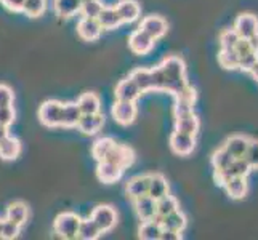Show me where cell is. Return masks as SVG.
<instances>
[{
	"mask_svg": "<svg viewBox=\"0 0 258 240\" xmlns=\"http://www.w3.org/2000/svg\"><path fill=\"white\" fill-rule=\"evenodd\" d=\"M162 69V72L167 78L168 90L167 93L178 95L183 88L188 85V77H186V64L183 58L180 56H167L162 59V63L159 64Z\"/></svg>",
	"mask_w": 258,
	"mask_h": 240,
	"instance_id": "cell-1",
	"label": "cell"
},
{
	"mask_svg": "<svg viewBox=\"0 0 258 240\" xmlns=\"http://www.w3.org/2000/svg\"><path fill=\"white\" fill-rule=\"evenodd\" d=\"M81 219L82 218L76 215V213L71 211L59 213L55 218V221H53V230L61 238L66 240L77 238V230H79V224H81Z\"/></svg>",
	"mask_w": 258,
	"mask_h": 240,
	"instance_id": "cell-2",
	"label": "cell"
},
{
	"mask_svg": "<svg viewBox=\"0 0 258 240\" xmlns=\"http://www.w3.org/2000/svg\"><path fill=\"white\" fill-rule=\"evenodd\" d=\"M198 101V92L191 85H186L183 90L175 95V106H173V117H183L194 112V106Z\"/></svg>",
	"mask_w": 258,
	"mask_h": 240,
	"instance_id": "cell-3",
	"label": "cell"
},
{
	"mask_svg": "<svg viewBox=\"0 0 258 240\" xmlns=\"http://www.w3.org/2000/svg\"><path fill=\"white\" fill-rule=\"evenodd\" d=\"M61 111H63V103L61 101H56V100L45 101L39 109L40 123L47 128L61 127Z\"/></svg>",
	"mask_w": 258,
	"mask_h": 240,
	"instance_id": "cell-4",
	"label": "cell"
},
{
	"mask_svg": "<svg viewBox=\"0 0 258 240\" xmlns=\"http://www.w3.org/2000/svg\"><path fill=\"white\" fill-rule=\"evenodd\" d=\"M90 219L95 221V224L100 227V230L104 232H109L114 226L117 224V211L114 210L111 205H98L93 208Z\"/></svg>",
	"mask_w": 258,
	"mask_h": 240,
	"instance_id": "cell-5",
	"label": "cell"
},
{
	"mask_svg": "<svg viewBox=\"0 0 258 240\" xmlns=\"http://www.w3.org/2000/svg\"><path fill=\"white\" fill-rule=\"evenodd\" d=\"M112 117L114 120L119 123L122 127H128L132 125L133 122L137 119V104L135 101H120V100H115V103L112 104Z\"/></svg>",
	"mask_w": 258,
	"mask_h": 240,
	"instance_id": "cell-6",
	"label": "cell"
},
{
	"mask_svg": "<svg viewBox=\"0 0 258 240\" xmlns=\"http://www.w3.org/2000/svg\"><path fill=\"white\" fill-rule=\"evenodd\" d=\"M135 150H133L132 147L125 146V144H117L115 143V146L109 150L108 155H106L103 160H108V162H112L115 165H119L120 168H128L133 165V162H135Z\"/></svg>",
	"mask_w": 258,
	"mask_h": 240,
	"instance_id": "cell-7",
	"label": "cell"
},
{
	"mask_svg": "<svg viewBox=\"0 0 258 240\" xmlns=\"http://www.w3.org/2000/svg\"><path fill=\"white\" fill-rule=\"evenodd\" d=\"M138 29L145 31L149 37H153L154 40H157V39H162L164 35L167 34L168 24H167V21L164 20L162 16L149 15V16H145L143 20H141Z\"/></svg>",
	"mask_w": 258,
	"mask_h": 240,
	"instance_id": "cell-8",
	"label": "cell"
},
{
	"mask_svg": "<svg viewBox=\"0 0 258 240\" xmlns=\"http://www.w3.org/2000/svg\"><path fill=\"white\" fill-rule=\"evenodd\" d=\"M196 147V136L186 135V133L173 131L170 135V149L173 150V154L186 157L192 154V150Z\"/></svg>",
	"mask_w": 258,
	"mask_h": 240,
	"instance_id": "cell-9",
	"label": "cell"
},
{
	"mask_svg": "<svg viewBox=\"0 0 258 240\" xmlns=\"http://www.w3.org/2000/svg\"><path fill=\"white\" fill-rule=\"evenodd\" d=\"M233 29L237 32L239 37L250 39L253 34L258 32V16L253 13H241L236 18Z\"/></svg>",
	"mask_w": 258,
	"mask_h": 240,
	"instance_id": "cell-10",
	"label": "cell"
},
{
	"mask_svg": "<svg viewBox=\"0 0 258 240\" xmlns=\"http://www.w3.org/2000/svg\"><path fill=\"white\" fill-rule=\"evenodd\" d=\"M154 43L156 40L141 29L133 31L128 37V47L135 55H148L154 48Z\"/></svg>",
	"mask_w": 258,
	"mask_h": 240,
	"instance_id": "cell-11",
	"label": "cell"
},
{
	"mask_svg": "<svg viewBox=\"0 0 258 240\" xmlns=\"http://www.w3.org/2000/svg\"><path fill=\"white\" fill-rule=\"evenodd\" d=\"M103 29L96 18H87L82 16V20L77 23V34L79 37L85 42H95L100 39Z\"/></svg>",
	"mask_w": 258,
	"mask_h": 240,
	"instance_id": "cell-12",
	"label": "cell"
},
{
	"mask_svg": "<svg viewBox=\"0 0 258 240\" xmlns=\"http://www.w3.org/2000/svg\"><path fill=\"white\" fill-rule=\"evenodd\" d=\"M104 125V115L101 112L96 114H82V117L77 122V130L87 136H93Z\"/></svg>",
	"mask_w": 258,
	"mask_h": 240,
	"instance_id": "cell-13",
	"label": "cell"
},
{
	"mask_svg": "<svg viewBox=\"0 0 258 240\" xmlns=\"http://www.w3.org/2000/svg\"><path fill=\"white\" fill-rule=\"evenodd\" d=\"M141 95L143 93H141L138 85L135 84V80L130 75L127 78H122L120 82L115 85V90H114L115 100H120V101H137Z\"/></svg>",
	"mask_w": 258,
	"mask_h": 240,
	"instance_id": "cell-14",
	"label": "cell"
},
{
	"mask_svg": "<svg viewBox=\"0 0 258 240\" xmlns=\"http://www.w3.org/2000/svg\"><path fill=\"white\" fill-rule=\"evenodd\" d=\"M122 175H123V168H120L119 165L108 162V160H101V162H98L96 176L101 183L112 184L115 181H119L122 178Z\"/></svg>",
	"mask_w": 258,
	"mask_h": 240,
	"instance_id": "cell-15",
	"label": "cell"
},
{
	"mask_svg": "<svg viewBox=\"0 0 258 240\" xmlns=\"http://www.w3.org/2000/svg\"><path fill=\"white\" fill-rule=\"evenodd\" d=\"M115 12H117L122 24L135 23L141 15V7L137 0H120V2L115 5Z\"/></svg>",
	"mask_w": 258,
	"mask_h": 240,
	"instance_id": "cell-16",
	"label": "cell"
},
{
	"mask_svg": "<svg viewBox=\"0 0 258 240\" xmlns=\"http://www.w3.org/2000/svg\"><path fill=\"white\" fill-rule=\"evenodd\" d=\"M161 223L162 229H170V230H176V232H183L188 226V218L181 211V210H175L172 213H168L164 218H154Z\"/></svg>",
	"mask_w": 258,
	"mask_h": 240,
	"instance_id": "cell-17",
	"label": "cell"
},
{
	"mask_svg": "<svg viewBox=\"0 0 258 240\" xmlns=\"http://www.w3.org/2000/svg\"><path fill=\"white\" fill-rule=\"evenodd\" d=\"M223 188L233 200H242L248 192L247 176H233Z\"/></svg>",
	"mask_w": 258,
	"mask_h": 240,
	"instance_id": "cell-18",
	"label": "cell"
},
{
	"mask_svg": "<svg viewBox=\"0 0 258 240\" xmlns=\"http://www.w3.org/2000/svg\"><path fill=\"white\" fill-rule=\"evenodd\" d=\"M250 136L247 135H233L229 136L226 141H225V149L228 152L233 155L234 158H239V157H244L245 152H247V147H248V143H250Z\"/></svg>",
	"mask_w": 258,
	"mask_h": 240,
	"instance_id": "cell-19",
	"label": "cell"
},
{
	"mask_svg": "<svg viewBox=\"0 0 258 240\" xmlns=\"http://www.w3.org/2000/svg\"><path fill=\"white\" fill-rule=\"evenodd\" d=\"M133 207H135V211L141 221L156 218V200L153 197H149L148 194L133 200Z\"/></svg>",
	"mask_w": 258,
	"mask_h": 240,
	"instance_id": "cell-20",
	"label": "cell"
},
{
	"mask_svg": "<svg viewBox=\"0 0 258 240\" xmlns=\"http://www.w3.org/2000/svg\"><path fill=\"white\" fill-rule=\"evenodd\" d=\"M21 154V141L8 135L0 141V158L2 160H16Z\"/></svg>",
	"mask_w": 258,
	"mask_h": 240,
	"instance_id": "cell-21",
	"label": "cell"
},
{
	"mask_svg": "<svg viewBox=\"0 0 258 240\" xmlns=\"http://www.w3.org/2000/svg\"><path fill=\"white\" fill-rule=\"evenodd\" d=\"M148 183H149V175L133 176L132 180L127 181V186H125L127 195L132 200H135L138 197H143V195L148 194Z\"/></svg>",
	"mask_w": 258,
	"mask_h": 240,
	"instance_id": "cell-22",
	"label": "cell"
},
{
	"mask_svg": "<svg viewBox=\"0 0 258 240\" xmlns=\"http://www.w3.org/2000/svg\"><path fill=\"white\" fill-rule=\"evenodd\" d=\"M168 183L165 180V176L161 173H153L149 175V183H148V195L153 197L154 200L164 197L168 194Z\"/></svg>",
	"mask_w": 258,
	"mask_h": 240,
	"instance_id": "cell-23",
	"label": "cell"
},
{
	"mask_svg": "<svg viewBox=\"0 0 258 240\" xmlns=\"http://www.w3.org/2000/svg\"><path fill=\"white\" fill-rule=\"evenodd\" d=\"M29 216V208L24 202H12L7 208V215L5 219L12 221V223L18 224V226H24L26 221H28Z\"/></svg>",
	"mask_w": 258,
	"mask_h": 240,
	"instance_id": "cell-24",
	"label": "cell"
},
{
	"mask_svg": "<svg viewBox=\"0 0 258 240\" xmlns=\"http://www.w3.org/2000/svg\"><path fill=\"white\" fill-rule=\"evenodd\" d=\"M84 0H53V8L59 18H73L74 15L81 13Z\"/></svg>",
	"mask_w": 258,
	"mask_h": 240,
	"instance_id": "cell-25",
	"label": "cell"
},
{
	"mask_svg": "<svg viewBox=\"0 0 258 240\" xmlns=\"http://www.w3.org/2000/svg\"><path fill=\"white\" fill-rule=\"evenodd\" d=\"M199 127H201V122H199L198 115H196V112L175 119V131L196 136V135H198V131H199Z\"/></svg>",
	"mask_w": 258,
	"mask_h": 240,
	"instance_id": "cell-26",
	"label": "cell"
},
{
	"mask_svg": "<svg viewBox=\"0 0 258 240\" xmlns=\"http://www.w3.org/2000/svg\"><path fill=\"white\" fill-rule=\"evenodd\" d=\"M96 20H98V23H100L103 31L117 29L119 26L122 24L117 12H115V7H103V10L100 12V15H98Z\"/></svg>",
	"mask_w": 258,
	"mask_h": 240,
	"instance_id": "cell-27",
	"label": "cell"
},
{
	"mask_svg": "<svg viewBox=\"0 0 258 240\" xmlns=\"http://www.w3.org/2000/svg\"><path fill=\"white\" fill-rule=\"evenodd\" d=\"M81 117H82V112H81V109H79L77 103L63 104V111H61V127L63 128L77 127V122Z\"/></svg>",
	"mask_w": 258,
	"mask_h": 240,
	"instance_id": "cell-28",
	"label": "cell"
},
{
	"mask_svg": "<svg viewBox=\"0 0 258 240\" xmlns=\"http://www.w3.org/2000/svg\"><path fill=\"white\" fill-rule=\"evenodd\" d=\"M77 106L82 114H96L101 109V101H100V98H98V95L87 92L79 96Z\"/></svg>",
	"mask_w": 258,
	"mask_h": 240,
	"instance_id": "cell-29",
	"label": "cell"
},
{
	"mask_svg": "<svg viewBox=\"0 0 258 240\" xmlns=\"http://www.w3.org/2000/svg\"><path fill=\"white\" fill-rule=\"evenodd\" d=\"M162 234V226L157 219L143 221L138 229V237L143 240H159Z\"/></svg>",
	"mask_w": 258,
	"mask_h": 240,
	"instance_id": "cell-30",
	"label": "cell"
},
{
	"mask_svg": "<svg viewBox=\"0 0 258 240\" xmlns=\"http://www.w3.org/2000/svg\"><path fill=\"white\" fill-rule=\"evenodd\" d=\"M175 210H180V203H178L176 197H173V195L167 194L156 200V218H164L165 215Z\"/></svg>",
	"mask_w": 258,
	"mask_h": 240,
	"instance_id": "cell-31",
	"label": "cell"
},
{
	"mask_svg": "<svg viewBox=\"0 0 258 240\" xmlns=\"http://www.w3.org/2000/svg\"><path fill=\"white\" fill-rule=\"evenodd\" d=\"M115 146V141L109 136H103V138H98L93 146H92V155L96 162H101V160L108 155V152Z\"/></svg>",
	"mask_w": 258,
	"mask_h": 240,
	"instance_id": "cell-32",
	"label": "cell"
},
{
	"mask_svg": "<svg viewBox=\"0 0 258 240\" xmlns=\"http://www.w3.org/2000/svg\"><path fill=\"white\" fill-rule=\"evenodd\" d=\"M103 232L100 230L95 224L93 219H81V224H79V230H77V238H82V240H96Z\"/></svg>",
	"mask_w": 258,
	"mask_h": 240,
	"instance_id": "cell-33",
	"label": "cell"
},
{
	"mask_svg": "<svg viewBox=\"0 0 258 240\" xmlns=\"http://www.w3.org/2000/svg\"><path fill=\"white\" fill-rule=\"evenodd\" d=\"M234 160V157L231 155L228 150L225 149V146L218 147L215 152L212 154V167H213V172H221V170H226V168L231 165V162Z\"/></svg>",
	"mask_w": 258,
	"mask_h": 240,
	"instance_id": "cell-34",
	"label": "cell"
},
{
	"mask_svg": "<svg viewBox=\"0 0 258 240\" xmlns=\"http://www.w3.org/2000/svg\"><path fill=\"white\" fill-rule=\"evenodd\" d=\"M218 63L226 70L239 69V56L234 48H220L218 53Z\"/></svg>",
	"mask_w": 258,
	"mask_h": 240,
	"instance_id": "cell-35",
	"label": "cell"
},
{
	"mask_svg": "<svg viewBox=\"0 0 258 240\" xmlns=\"http://www.w3.org/2000/svg\"><path fill=\"white\" fill-rule=\"evenodd\" d=\"M47 10V0H24L23 13L29 18H39Z\"/></svg>",
	"mask_w": 258,
	"mask_h": 240,
	"instance_id": "cell-36",
	"label": "cell"
},
{
	"mask_svg": "<svg viewBox=\"0 0 258 240\" xmlns=\"http://www.w3.org/2000/svg\"><path fill=\"white\" fill-rule=\"evenodd\" d=\"M20 230H21V226L12 223V221H8V219L0 221V238L13 240L20 235Z\"/></svg>",
	"mask_w": 258,
	"mask_h": 240,
	"instance_id": "cell-37",
	"label": "cell"
},
{
	"mask_svg": "<svg viewBox=\"0 0 258 240\" xmlns=\"http://www.w3.org/2000/svg\"><path fill=\"white\" fill-rule=\"evenodd\" d=\"M228 168H229V172H231V175H233V176H248V175H250V172H252V167L248 165V162L244 157L234 158Z\"/></svg>",
	"mask_w": 258,
	"mask_h": 240,
	"instance_id": "cell-38",
	"label": "cell"
},
{
	"mask_svg": "<svg viewBox=\"0 0 258 240\" xmlns=\"http://www.w3.org/2000/svg\"><path fill=\"white\" fill-rule=\"evenodd\" d=\"M103 7L104 5L100 4V0H84L81 13L82 16H87V18H98V15L103 10Z\"/></svg>",
	"mask_w": 258,
	"mask_h": 240,
	"instance_id": "cell-39",
	"label": "cell"
},
{
	"mask_svg": "<svg viewBox=\"0 0 258 240\" xmlns=\"http://www.w3.org/2000/svg\"><path fill=\"white\" fill-rule=\"evenodd\" d=\"M241 39L237 35V32L231 28V29H225L220 32V47L221 48H234V45L237 43V40Z\"/></svg>",
	"mask_w": 258,
	"mask_h": 240,
	"instance_id": "cell-40",
	"label": "cell"
},
{
	"mask_svg": "<svg viewBox=\"0 0 258 240\" xmlns=\"http://www.w3.org/2000/svg\"><path fill=\"white\" fill-rule=\"evenodd\" d=\"M244 158L248 162V165L252 167V170H258V139L256 138L250 139Z\"/></svg>",
	"mask_w": 258,
	"mask_h": 240,
	"instance_id": "cell-41",
	"label": "cell"
},
{
	"mask_svg": "<svg viewBox=\"0 0 258 240\" xmlns=\"http://www.w3.org/2000/svg\"><path fill=\"white\" fill-rule=\"evenodd\" d=\"M15 117L16 112L13 106H4V108H0V125L2 127H10L15 122Z\"/></svg>",
	"mask_w": 258,
	"mask_h": 240,
	"instance_id": "cell-42",
	"label": "cell"
},
{
	"mask_svg": "<svg viewBox=\"0 0 258 240\" xmlns=\"http://www.w3.org/2000/svg\"><path fill=\"white\" fill-rule=\"evenodd\" d=\"M15 101V93L8 85L0 84V108L4 106H13Z\"/></svg>",
	"mask_w": 258,
	"mask_h": 240,
	"instance_id": "cell-43",
	"label": "cell"
},
{
	"mask_svg": "<svg viewBox=\"0 0 258 240\" xmlns=\"http://www.w3.org/2000/svg\"><path fill=\"white\" fill-rule=\"evenodd\" d=\"M256 61H258V53H255V51L248 53V55L239 59V70H242V72H250V69L253 67Z\"/></svg>",
	"mask_w": 258,
	"mask_h": 240,
	"instance_id": "cell-44",
	"label": "cell"
},
{
	"mask_svg": "<svg viewBox=\"0 0 258 240\" xmlns=\"http://www.w3.org/2000/svg\"><path fill=\"white\" fill-rule=\"evenodd\" d=\"M234 50L237 53L239 59H241L242 56H245V55H248V53H252V47H250V43H248V39H242V37L239 39L237 43L234 45Z\"/></svg>",
	"mask_w": 258,
	"mask_h": 240,
	"instance_id": "cell-45",
	"label": "cell"
},
{
	"mask_svg": "<svg viewBox=\"0 0 258 240\" xmlns=\"http://www.w3.org/2000/svg\"><path fill=\"white\" fill-rule=\"evenodd\" d=\"M0 4L10 12H21L23 5H24V0H0Z\"/></svg>",
	"mask_w": 258,
	"mask_h": 240,
	"instance_id": "cell-46",
	"label": "cell"
},
{
	"mask_svg": "<svg viewBox=\"0 0 258 240\" xmlns=\"http://www.w3.org/2000/svg\"><path fill=\"white\" fill-rule=\"evenodd\" d=\"M183 235L181 232H176V230H170V229H162V234L159 240H181Z\"/></svg>",
	"mask_w": 258,
	"mask_h": 240,
	"instance_id": "cell-47",
	"label": "cell"
},
{
	"mask_svg": "<svg viewBox=\"0 0 258 240\" xmlns=\"http://www.w3.org/2000/svg\"><path fill=\"white\" fill-rule=\"evenodd\" d=\"M248 43H250V47H252V51L258 53V32L253 34L250 39H248Z\"/></svg>",
	"mask_w": 258,
	"mask_h": 240,
	"instance_id": "cell-48",
	"label": "cell"
},
{
	"mask_svg": "<svg viewBox=\"0 0 258 240\" xmlns=\"http://www.w3.org/2000/svg\"><path fill=\"white\" fill-rule=\"evenodd\" d=\"M248 74L253 77V80H256V82H258V61L253 64V67L250 69V72H248Z\"/></svg>",
	"mask_w": 258,
	"mask_h": 240,
	"instance_id": "cell-49",
	"label": "cell"
},
{
	"mask_svg": "<svg viewBox=\"0 0 258 240\" xmlns=\"http://www.w3.org/2000/svg\"><path fill=\"white\" fill-rule=\"evenodd\" d=\"M8 135H10V133H8V127H2V125H0V141H2Z\"/></svg>",
	"mask_w": 258,
	"mask_h": 240,
	"instance_id": "cell-50",
	"label": "cell"
},
{
	"mask_svg": "<svg viewBox=\"0 0 258 240\" xmlns=\"http://www.w3.org/2000/svg\"><path fill=\"white\" fill-rule=\"evenodd\" d=\"M0 221H2V219H0Z\"/></svg>",
	"mask_w": 258,
	"mask_h": 240,
	"instance_id": "cell-51",
	"label": "cell"
}]
</instances>
